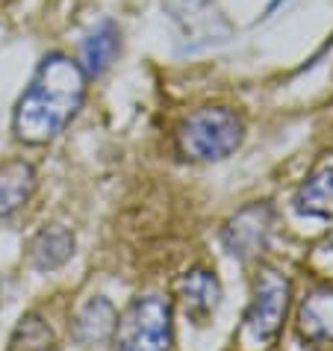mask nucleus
<instances>
[{
    "mask_svg": "<svg viewBox=\"0 0 333 351\" xmlns=\"http://www.w3.org/2000/svg\"><path fill=\"white\" fill-rule=\"evenodd\" d=\"M83 97L86 74L80 62L68 60L62 53L45 56L15 106V136L27 145H45L56 139L83 106Z\"/></svg>",
    "mask_w": 333,
    "mask_h": 351,
    "instance_id": "f257e3e1",
    "label": "nucleus"
},
{
    "mask_svg": "<svg viewBox=\"0 0 333 351\" xmlns=\"http://www.w3.org/2000/svg\"><path fill=\"white\" fill-rule=\"evenodd\" d=\"M292 284L278 269H262L254 280V298L248 313L239 328V348L242 351H269L278 343L283 322L289 313Z\"/></svg>",
    "mask_w": 333,
    "mask_h": 351,
    "instance_id": "f03ea898",
    "label": "nucleus"
},
{
    "mask_svg": "<svg viewBox=\"0 0 333 351\" xmlns=\"http://www.w3.org/2000/svg\"><path fill=\"white\" fill-rule=\"evenodd\" d=\"M242 145V119L227 106L198 110L177 128V148L183 157L215 162L230 157Z\"/></svg>",
    "mask_w": 333,
    "mask_h": 351,
    "instance_id": "7ed1b4c3",
    "label": "nucleus"
},
{
    "mask_svg": "<svg viewBox=\"0 0 333 351\" xmlns=\"http://www.w3.org/2000/svg\"><path fill=\"white\" fill-rule=\"evenodd\" d=\"M119 351H169L171 348V301L162 295H142L121 313Z\"/></svg>",
    "mask_w": 333,
    "mask_h": 351,
    "instance_id": "20e7f679",
    "label": "nucleus"
},
{
    "mask_svg": "<svg viewBox=\"0 0 333 351\" xmlns=\"http://www.w3.org/2000/svg\"><path fill=\"white\" fill-rule=\"evenodd\" d=\"M274 228V210L269 204H248L233 216L221 230V242L230 257L236 260H254L260 257L269 245Z\"/></svg>",
    "mask_w": 333,
    "mask_h": 351,
    "instance_id": "39448f33",
    "label": "nucleus"
},
{
    "mask_svg": "<svg viewBox=\"0 0 333 351\" xmlns=\"http://www.w3.org/2000/svg\"><path fill=\"white\" fill-rule=\"evenodd\" d=\"M177 298L183 304L186 319L195 322V325H207L221 301V284L207 269H189L177 280Z\"/></svg>",
    "mask_w": 333,
    "mask_h": 351,
    "instance_id": "423d86ee",
    "label": "nucleus"
},
{
    "mask_svg": "<svg viewBox=\"0 0 333 351\" xmlns=\"http://www.w3.org/2000/svg\"><path fill=\"white\" fill-rule=\"evenodd\" d=\"M298 334L312 346L333 343V289H312L298 307Z\"/></svg>",
    "mask_w": 333,
    "mask_h": 351,
    "instance_id": "0eeeda50",
    "label": "nucleus"
},
{
    "mask_svg": "<svg viewBox=\"0 0 333 351\" xmlns=\"http://www.w3.org/2000/svg\"><path fill=\"white\" fill-rule=\"evenodd\" d=\"M36 169L24 160H9L0 165V219L12 216L33 198Z\"/></svg>",
    "mask_w": 333,
    "mask_h": 351,
    "instance_id": "6e6552de",
    "label": "nucleus"
},
{
    "mask_svg": "<svg viewBox=\"0 0 333 351\" xmlns=\"http://www.w3.org/2000/svg\"><path fill=\"white\" fill-rule=\"evenodd\" d=\"M121 51V33L112 21L97 24L95 30L86 36L80 47V68L86 77H101L106 68L115 62V56Z\"/></svg>",
    "mask_w": 333,
    "mask_h": 351,
    "instance_id": "1a4fd4ad",
    "label": "nucleus"
},
{
    "mask_svg": "<svg viewBox=\"0 0 333 351\" xmlns=\"http://www.w3.org/2000/svg\"><path fill=\"white\" fill-rule=\"evenodd\" d=\"M74 254V233L62 224H47L30 242V260L38 271L62 269Z\"/></svg>",
    "mask_w": 333,
    "mask_h": 351,
    "instance_id": "9d476101",
    "label": "nucleus"
},
{
    "mask_svg": "<svg viewBox=\"0 0 333 351\" xmlns=\"http://www.w3.org/2000/svg\"><path fill=\"white\" fill-rule=\"evenodd\" d=\"M295 210L301 216H333V165H321L304 180V186L295 195Z\"/></svg>",
    "mask_w": 333,
    "mask_h": 351,
    "instance_id": "9b49d317",
    "label": "nucleus"
},
{
    "mask_svg": "<svg viewBox=\"0 0 333 351\" xmlns=\"http://www.w3.org/2000/svg\"><path fill=\"white\" fill-rule=\"evenodd\" d=\"M119 325V319H115V307L110 304L106 298H92L89 304L80 310V316H77V339L80 343H101L106 339Z\"/></svg>",
    "mask_w": 333,
    "mask_h": 351,
    "instance_id": "f8f14e48",
    "label": "nucleus"
},
{
    "mask_svg": "<svg viewBox=\"0 0 333 351\" xmlns=\"http://www.w3.org/2000/svg\"><path fill=\"white\" fill-rule=\"evenodd\" d=\"M9 351H53V330L47 328V322L42 316L36 313L24 316L12 334Z\"/></svg>",
    "mask_w": 333,
    "mask_h": 351,
    "instance_id": "ddd939ff",
    "label": "nucleus"
},
{
    "mask_svg": "<svg viewBox=\"0 0 333 351\" xmlns=\"http://www.w3.org/2000/svg\"><path fill=\"white\" fill-rule=\"evenodd\" d=\"M312 266L321 269V271H333V233L316 248V254H312Z\"/></svg>",
    "mask_w": 333,
    "mask_h": 351,
    "instance_id": "4468645a",
    "label": "nucleus"
},
{
    "mask_svg": "<svg viewBox=\"0 0 333 351\" xmlns=\"http://www.w3.org/2000/svg\"><path fill=\"white\" fill-rule=\"evenodd\" d=\"M207 0H183V6H204Z\"/></svg>",
    "mask_w": 333,
    "mask_h": 351,
    "instance_id": "2eb2a0df",
    "label": "nucleus"
},
{
    "mask_svg": "<svg viewBox=\"0 0 333 351\" xmlns=\"http://www.w3.org/2000/svg\"><path fill=\"white\" fill-rule=\"evenodd\" d=\"M280 3H283V0H271V6H269V9H274V6H280Z\"/></svg>",
    "mask_w": 333,
    "mask_h": 351,
    "instance_id": "dca6fc26",
    "label": "nucleus"
}]
</instances>
